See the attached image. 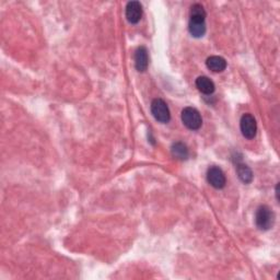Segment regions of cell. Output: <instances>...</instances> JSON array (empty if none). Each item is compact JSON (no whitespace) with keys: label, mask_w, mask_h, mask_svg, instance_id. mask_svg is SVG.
<instances>
[{"label":"cell","mask_w":280,"mask_h":280,"mask_svg":"<svg viewBox=\"0 0 280 280\" xmlns=\"http://www.w3.org/2000/svg\"><path fill=\"white\" fill-rule=\"evenodd\" d=\"M206 22L200 19H191L190 24H188V31L192 37L199 38L203 37L206 33Z\"/></svg>","instance_id":"obj_8"},{"label":"cell","mask_w":280,"mask_h":280,"mask_svg":"<svg viewBox=\"0 0 280 280\" xmlns=\"http://www.w3.org/2000/svg\"><path fill=\"white\" fill-rule=\"evenodd\" d=\"M182 122L188 129L197 130L203 125L200 113L195 107H185L182 112Z\"/></svg>","instance_id":"obj_2"},{"label":"cell","mask_w":280,"mask_h":280,"mask_svg":"<svg viewBox=\"0 0 280 280\" xmlns=\"http://www.w3.org/2000/svg\"><path fill=\"white\" fill-rule=\"evenodd\" d=\"M207 67L213 72H222L227 68V61L220 56H210L206 61Z\"/></svg>","instance_id":"obj_10"},{"label":"cell","mask_w":280,"mask_h":280,"mask_svg":"<svg viewBox=\"0 0 280 280\" xmlns=\"http://www.w3.org/2000/svg\"><path fill=\"white\" fill-rule=\"evenodd\" d=\"M206 11L204 7L199 3L192 4L191 8V19H200L206 20Z\"/></svg>","instance_id":"obj_13"},{"label":"cell","mask_w":280,"mask_h":280,"mask_svg":"<svg viewBox=\"0 0 280 280\" xmlns=\"http://www.w3.org/2000/svg\"><path fill=\"white\" fill-rule=\"evenodd\" d=\"M207 181L212 187L221 190L226 186V176L223 171L219 166H210L207 171Z\"/></svg>","instance_id":"obj_5"},{"label":"cell","mask_w":280,"mask_h":280,"mask_svg":"<svg viewBox=\"0 0 280 280\" xmlns=\"http://www.w3.org/2000/svg\"><path fill=\"white\" fill-rule=\"evenodd\" d=\"M171 152H172V156L178 160H186L190 155L186 144L183 142H174L171 147Z\"/></svg>","instance_id":"obj_12"},{"label":"cell","mask_w":280,"mask_h":280,"mask_svg":"<svg viewBox=\"0 0 280 280\" xmlns=\"http://www.w3.org/2000/svg\"><path fill=\"white\" fill-rule=\"evenodd\" d=\"M151 113L158 122L166 124L171 118L168 105L162 99H155L151 102Z\"/></svg>","instance_id":"obj_3"},{"label":"cell","mask_w":280,"mask_h":280,"mask_svg":"<svg viewBox=\"0 0 280 280\" xmlns=\"http://www.w3.org/2000/svg\"><path fill=\"white\" fill-rule=\"evenodd\" d=\"M240 128L241 131H242V135L246 139H253L255 137L257 131V124L256 120L254 118L252 114L246 113L241 117Z\"/></svg>","instance_id":"obj_4"},{"label":"cell","mask_w":280,"mask_h":280,"mask_svg":"<svg viewBox=\"0 0 280 280\" xmlns=\"http://www.w3.org/2000/svg\"><path fill=\"white\" fill-rule=\"evenodd\" d=\"M279 184H277V186H276V197H277V200H279Z\"/></svg>","instance_id":"obj_14"},{"label":"cell","mask_w":280,"mask_h":280,"mask_svg":"<svg viewBox=\"0 0 280 280\" xmlns=\"http://www.w3.org/2000/svg\"><path fill=\"white\" fill-rule=\"evenodd\" d=\"M256 226L260 230L267 231L269 230L271 227L274 226L275 221V214L268 206L262 205L257 209L256 216H255Z\"/></svg>","instance_id":"obj_1"},{"label":"cell","mask_w":280,"mask_h":280,"mask_svg":"<svg viewBox=\"0 0 280 280\" xmlns=\"http://www.w3.org/2000/svg\"><path fill=\"white\" fill-rule=\"evenodd\" d=\"M236 172H238L239 178L244 184H249L253 181L252 170L246 164H244L243 162H238L236 163Z\"/></svg>","instance_id":"obj_11"},{"label":"cell","mask_w":280,"mask_h":280,"mask_svg":"<svg viewBox=\"0 0 280 280\" xmlns=\"http://www.w3.org/2000/svg\"><path fill=\"white\" fill-rule=\"evenodd\" d=\"M142 17V6L139 1H130L126 6V19L131 24H137Z\"/></svg>","instance_id":"obj_6"},{"label":"cell","mask_w":280,"mask_h":280,"mask_svg":"<svg viewBox=\"0 0 280 280\" xmlns=\"http://www.w3.org/2000/svg\"><path fill=\"white\" fill-rule=\"evenodd\" d=\"M196 87L201 93H204L206 95L212 94L214 90H216V87H214V83L210 80L208 77L201 76L196 79Z\"/></svg>","instance_id":"obj_9"},{"label":"cell","mask_w":280,"mask_h":280,"mask_svg":"<svg viewBox=\"0 0 280 280\" xmlns=\"http://www.w3.org/2000/svg\"><path fill=\"white\" fill-rule=\"evenodd\" d=\"M149 65V57H148V51L144 46H140L137 48L135 54V66L136 69L139 72L146 71Z\"/></svg>","instance_id":"obj_7"}]
</instances>
